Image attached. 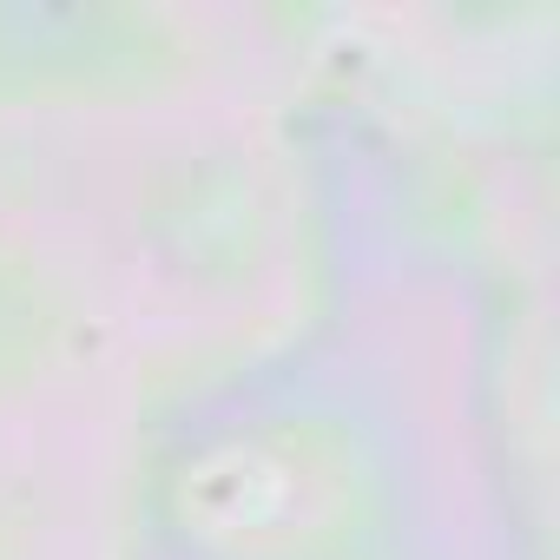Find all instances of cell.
<instances>
[{"label": "cell", "instance_id": "1", "mask_svg": "<svg viewBox=\"0 0 560 560\" xmlns=\"http://www.w3.org/2000/svg\"><path fill=\"white\" fill-rule=\"evenodd\" d=\"M27 481V442H21V422L0 409V508H8Z\"/></svg>", "mask_w": 560, "mask_h": 560}]
</instances>
